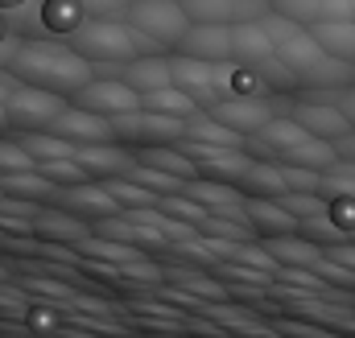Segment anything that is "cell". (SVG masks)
<instances>
[{
  "instance_id": "3",
  "label": "cell",
  "mask_w": 355,
  "mask_h": 338,
  "mask_svg": "<svg viewBox=\"0 0 355 338\" xmlns=\"http://www.w3.org/2000/svg\"><path fill=\"white\" fill-rule=\"evenodd\" d=\"M71 46L87 58L91 66H124L141 54H157L162 46L137 33L128 21H103V17H83L71 33Z\"/></svg>"
},
{
  "instance_id": "19",
  "label": "cell",
  "mask_w": 355,
  "mask_h": 338,
  "mask_svg": "<svg viewBox=\"0 0 355 338\" xmlns=\"http://www.w3.org/2000/svg\"><path fill=\"white\" fill-rule=\"evenodd\" d=\"M116 71H120L116 79H124L137 95L157 91V87H170V58H162V54H141V58H132V62H124Z\"/></svg>"
},
{
  "instance_id": "39",
  "label": "cell",
  "mask_w": 355,
  "mask_h": 338,
  "mask_svg": "<svg viewBox=\"0 0 355 338\" xmlns=\"http://www.w3.org/2000/svg\"><path fill=\"white\" fill-rule=\"evenodd\" d=\"M0 4H4V8H12V4H29V0H0Z\"/></svg>"
},
{
  "instance_id": "9",
  "label": "cell",
  "mask_w": 355,
  "mask_h": 338,
  "mask_svg": "<svg viewBox=\"0 0 355 338\" xmlns=\"http://www.w3.org/2000/svg\"><path fill=\"white\" fill-rule=\"evenodd\" d=\"M207 112H211L223 128H232V132H240V136H252V132L265 128L281 107H277V99H268V95H223V99H215Z\"/></svg>"
},
{
  "instance_id": "30",
  "label": "cell",
  "mask_w": 355,
  "mask_h": 338,
  "mask_svg": "<svg viewBox=\"0 0 355 338\" xmlns=\"http://www.w3.org/2000/svg\"><path fill=\"white\" fill-rule=\"evenodd\" d=\"M87 12H83V4L79 0H46L42 4V25L46 29H54V33H75V25L83 21Z\"/></svg>"
},
{
  "instance_id": "40",
  "label": "cell",
  "mask_w": 355,
  "mask_h": 338,
  "mask_svg": "<svg viewBox=\"0 0 355 338\" xmlns=\"http://www.w3.org/2000/svg\"><path fill=\"white\" fill-rule=\"evenodd\" d=\"M352 21H355V0H352Z\"/></svg>"
},
{
  "instance_id": "7",
  "label": "cell",
  "mask_w": 355,
  "mask_h": 338,
  "mask_svg": "<svg viewBox=\"0 0 355 338\" xmlns=\"http://www.w3.org/2000/svg\"><path fill=\"white\" fill-rule=\"evenodd\" d=\"M67 103H71L67 95H54V91H46V87L17 83L8 91V99H4V112H8L12 128H21V132H46V128L54 124V116H58Z\"/></svg>"
},
{
  "instance_id": "27",
  "label": "cell",
  "mask_w": 355,
  "mask_h": 338,
  "mask_svg": "<svg viewBox=\"0 0 355 338\" xmlns=\"http://www.w3.org/2000/svg\"><path fill=\"white\" fill-rule=\"evenodd\" d=\"M141 107L162 112V116H178V120H186V116H194V112H198V103H194L186 91H178L174 83L157 87V91H145V95H141Z\"/></svg>"
},
{
  "instance_id": "35",
  "label": "cell",
  "mask_w": 355,
  "mask_h": 338,
  "mask_svg": "<svg viewBox=\"0 0 355 338\" xmlns=\"http://www.w3.org/2000/svg\"><path fill=\"white\" fill-rule=\"evenodd\" d=\"M79 4H83V12H87V17L124 21V12H128V4H132V0H79Z\"/></svg>"
},
{
  "instance_id": "24",
  "label": "cell",
  "mask_w": 355,
  "mask_h": 338,
  "mask_svg": "<svg viewBox=\"0 0 355 338\" xmlns=\"http://www.w3.org/2000/svg\"><path fill=\"white\" fill-rule=\"evenodd\" d=\"M339 161V153H335V145L331 141H322V136H306V141H297L289 153H281V166H306V169H331Z\"/></svg>"
},
{
  "instance_id": "10",
  "label": "cell",
  "mask_w": 355,
  "mask_h": 338,
  "mask_svg": "<svg viewBox=\"0 0 355 338\" xmlns=\"http://www.w3.org/2000/svg\"><path fill=\"white\" fill-rule=\"evenodd\" d=\"M71 103H79V107H87L95 116H120V112H132V107H141V95L132 91V87L124 83V79H116V75H95L87 87H79L75 95H71Z\"/></svg>"
},
{
  "instance_id": "12",
  "label": "cell",
  "mask_w": 355,
  "mask_h": 338,
  "mask_svg": "<svg viewBox=\"0 0 355 338\" xmlns=\"http://www.w3.org/2000/svg\"><path fill=\"white\" fill-rule=\"evenodd\" d=\"M83 256L91 260H103V264H116L120 272H128V276H141V281H157L162 276V268H153L141 248H132V244H120V240H103V235H87V240H79L75 244Z\"/></svg>"
},
{
  "instance_id": "37",
  "label": "cell",
  "mask_w": 355,
  "mask_h": 338,
  "mask_svg": "<svg viewBox=\"0 0 355 338\" xmlns=\"http://www.w3.org/2000/svg\"><path fill=\"white\" fill-rule=\"evenodd\" d=\"M12 87H17V75H12L8 66H0V103L8 99V91H12Z\"/></svg>"
},
{
  "instance_id": "6",
  "label": "cell",
  "mask_w": 355,
  "mask_h": 338,
  "mask_svg": "<svg viewBox=\"0 0 355 338\" xmlns=\"http://www.w3.org/2000/svg\"><path fill=\"white\" fill-rule=\"evenodd\" d=\"M124 21L145 33L149 42H157L162 50L166 46H178V37L190 29V17L182 12V0H132Z\"/></svg>"
},
{
  "instance_id": "5",
  "label": "cell",
  "mask_w": 355,
  "mask_h": 338,
  "mask_svg": "<svg viewBox=\"0 0 355 338\" xmlns=\"http://www.w3.org/2000/svg\"><path fill=\"white\" fill-rule=\"evenodd\" d=\"M112 132L124 149H149V145H178L182 132H186V120L178 116H162V112H149V107H132V112H120L112 116Z\"/></svg>"
},
{
  "instance_id": "2",
  "label": "cell",
  "mask_w": 355,
  "mask_h": 338,
  "mask_svg": "<svg viewBox=\"0 0 355 338\" xmlns=\"http://www.w3.org/2000/svg\"><path fill=\"white\" fill-rule=\"evenodd\" d=\"M277 58L281 66L293 75V87H310V91H331V87H347L355 83V66L339 62L335 54H327L314 33L306 25H297L289 37L277 42Z\"/></svg>"
},
{
  "instance_id": "31",
  "label": "cell",
  "mask_w": 355,
  "mask_h": 338,
  "mask_svg": "<svg viewBox=\"0 0 355 338\" xmlns=\"http://www.w3.org/2000/svg\"><path fill=\"white\" fill-rule=\"evenodd\" d=\"M103 186H107V194L120 202V211H132V206H157V194L145 190V186H137V181H128V177H103Z\"/></svg>"
},
{
  "instance_id": "21",
  "label": "cell",
  "mask_w": 355,
  "mask_h": 338,
  "mask_svg": "<svg viewBox=\"0 0 355 338\" xmlns=\"http://www.w3.org/2000/svg\"><path fill=\"white\" fill-rule=\"evenodd\" d=\"M310 33H314V42L327 54H335L339 62H352L355 66V21L352 17H343V21H318V25H310Z\"/></svg>"
},
{
  "instance_id": "38",
  "label": "cell",
  "mask_w": 355,
  "mask_h": 338,
  "mask_svg": "<svg viewBox=\"0 0 355 338\" xmlns=\"http://www.w3.org/2000/svg\"><path fill=\"white\" fill-rule=\"evenodd\" d=\"M0 132H12V120H8V112H4V103H0Z\"/></svg>"
},
{
  "instance_id": "11",
  "label": "cell",
  "mask_w": 355,
  "mask_h": 338,
  "mask_svg": "<svg viewBox=\"0 0 355 338\" xmlns=\"http://www.w3.org/2000/svg\"><path fill=\"white\" fill-rule=\"evenodd\" d=\"M46 132H54V136H62L71 145H107V141H116L112 120L107 116H95L87 107H79V103H67Z\"/></svg>"
},
{
  "instance_id": "22",
  "label": "cell",
  "mask_w": 355,
  "mask_h": 338,
  "mask_svg": "<svg viewBox=\"0 0 355 338\" xmlns=\"http://www.w3.org/2000/svg\"><path fill=\"white\" fill-rule=\"evenodd\" d=\"M186 141H198V145H227V149H244V136L240 132H232V128H223L207 107H198L194 116H186V132H182Z\"/></svg>"
},
{
  "instance_id": "4",
  "label": "cell",
  "mask_w": 355,
  "mask_h": 338,
  "mask_svg": "<svg viewBox=\"0 0 355 338\" xmlns=\"http://www.w3.org/2000/svg\"><path fill=\"white\" fill-rule=\"evenodd\" d=\"M232 66L236 62H198V58L174 54L170 58V83L178 91H186L198 107H211L215 99L232 95Z\"/></svg>"
},
{
  "instance_id": "36",
  "label": "cell",
  "mask_w": 355,
  "mask_h": 338,
  "mask_svg": "<svg viewBox=\"0 0 355 338\" xmlns=\"http://www.w3.org/2000/svg\"><path fill=\"white\" fill-rule=\"evenodd\" d=\"M327 260H335V264H343V268H352L355 272V244H331V248H322Z\"/></svg>"
},
{
  "instance_id": "8",
  "label": "cell",
  "mask_w": 355,
  "mask_h": 338,
  "mask_svg": "<svg viewBox=\"0 0 355 338\" xmlns=\"http://www.w3.org/2000/svg\"><path fill=\"white\" fill-rule=\"evenodd\" d=\"M50 206H58V211H67V215H75V219H83V223H95V219H112V215H120V202L107 194V186L103 181H75V186H54L50 190Z\"/></svg>"
},
{
  "instance_id": "18",
  "label": "cell",
  "mask_w": 355,
  "mask_h": 338,
  "mask_svg": "<svg viewBox=\"0 0 355 338\" xmlns=\"http://www.w3.org/2000/svg\"><path fill=\"white\" fill-rule=\"evenodd\" d=\"M244 219H248L252 231H268V235H293V231H297V219H293L277 198L244 194Z\"/></svg>"
},
{
  "instance_id": "33",
  "label": "cell",
  "mask_w": 355,
  "mask_h": 338,
  "mask_svg": "<svg viewBox=\"0 0 355 338\" xmlns=\"http://www.w3.org/2000/svg\"><path fill=\"white\" fill-rule=\"evenodd\" d=\"M37 161L17 145V141H4L0 136V173H21V169H33Z\"/></svg>"
},
{
  "instance_id": "41",
  "label": "cell",
  "mask_w": 355,
  "mask_h": 338,
  "mask_svg": "<svg viewBox=\"0 0 355 338\" xmlns=\"http://www.w3.org/2000/svg\"><path fill=\"white\" fill-rule=\"evenodd\" d=\"M4 276H8V272H4V268H0V281H4Z\"/></svg>"
},
{
  "instance_id": "32",
  "label": "cell",
  "mask_w": 355,
  "mask_h": 338,
  "mask_svg": "<svg viewBox=\"0 0 355 338\" xmlns=\"http://www.w3.org/2000/svg\"><path fill=\"white\" fill-rule=\"evenodd\" d=\"M37 173L50 181V186H75V181H87V169L79 166L75 157H54V161H37Z\"/></svg>"
},
{
  "instance_id": "28",
  "label": "cell",
  "mask_w": 355,
  "mask_h": 338,
  "mask_svg": "<svg viewBox=\"0 0 355 338\" xmlns=\"http://www.w3.org/2000/svg\"><path fill=\"white\" fill-rule=\"evenodd\" d=\"M33 161H54V157H75V145L71 141H62V136H54V132H21V141H17Z\"/></svg>"
},
{
  "instance_id": "25",
  "label": "cell",
  "mask_w": 355,
  "mask_h": 338,
  "mask_svg": "<svg viewBox=\"0 0 355 338\" xmlns=\"http://www.w3.org/2000/svg\"><path fill=\"white\" fill-rule=\"evenodd\" d=\"M244 194H257V198H281L285 194V177H281V166H272V161H257L252 157V166L244 169V177L236 181Z\"/></svg>"
},
{
  "instance_id": "16",
  "label": "cell",
  "mask_w": 355,
  "mask_h": 338,
  "mask_svg": "<svg viewBox=\"0 0 355 338\" xmlns=\"http://www.w3.org/2000/svg\"><path fill=\"white\" fill-rule=\"evenodd\" d=\"M75 161L87 169V177L103 181V177H120L124 169L137 161V153L124 149L120 141H107V145H75Z\"/></svg>"
},
{
  "instance_id": "29",
  "label": "cell",
  "mask_w": 355,
  "mask_h": 338,
  "mask_svg": "<svg viewBox=\"0 0 355 338\" xmlns=\"http://www.w3.org/2000/svg\"><path fill=\"white\" fill-rule=\"evenodd\" d=\"M50 181L37 169H21V173H0V194L8 198H50Z\"/></svg>"
},
{
  "instance_id": "15",
  "label": "cell",
  "mask_w": 355,
  "mask_h": 338,
  "mask_svg": "<svg viewBox=\"0 0 355 338\" xmlns=\"http://www.w3.org/2000/svg\"><path fill=\"white\" fill-rule=\"evenodd\" d=\"M289 116H293L310 136H322V141H335V136L352 132V124L343 120V112H339L335 103H327V99H297V103L289 107Z\"/></svg>"
},
{
  "instance_id": "17",
  "label": "cell",
  "mask_w": 355,
  "mask_h": 338,
  "mask_svg": "<svg viewBox=\"0 0 355 338\" xmlns=\"http://www.w3.org/2000/svg\"><path fill=\"white\" fill-rule=\"evenodd\" d=\"M272 12L297 21V25H318V21H343L352 17V0H268Z\"/></svg>"
},
{
  "instance_id": "23",
  "label": "cell",
  "mask_w": 355,
  "mask_h": 338,
  "mask_svg": "<svg viewBox=\"0 0 355 338\" xmlns=\"http://www.w3.org/2000/svg\"><path fill=\"white\" fill-rule=\"evenodd\" d=\"M33 231L37 235H50V240H62V244H79V240H87L91 235V227L83 223V219H75V215H67V211H37L33 215Z\"/></svg>"
},
{
  "instance_id": "20",
  "label": "cell",
  "mask_w": 355,
  "mask_h": 338,
  "mask_svg": "<svg viewBox=\"0 0 355 338\" xmlns=\"http://www.w3.org/2000/svg\"><path fill=\"white\" fill-rule=\"evenodd\" d=\"M261 248H265L277 264H297V268H310L318 256H322V248L314 244V240H306V235H265L261 240Z\"/></svg>"
},
{
  "instance_id": "14",
  "label": "cell",
  "mask_w": 355,
  "mask_h": 338,
  "mask_svg": "<svg viewBox=\"0 0 355 338\" xmlns=\"http://www.w3.org/2000/svg\"><path fill=\"white\" fill-rule=\"evenodd\" d=\"M277 58V46L265 33L261 21H236L232 25V62L248 66V71H261L265 62Z\"/></svg>"
},
{
  "instance_id": "26",
  "label": "cell",
  "mask_w": 355,
  "mask_h": 338,
  "mask_svg": "<svg viewBox=\"0 0 355 338\" xmlns=\"http://www.w3.org/2000/svg\"><path fill=\"white\" fill-rule=\"evenodd\" d=\"M137 161H145V166H153V169H166V173H174L182 181L198 177L194 161H190L178 145H149V149H137Z\"/></svg>"
},
{
  "instance_id": "1",
  "label": "cell",
  "mask_w": 355,
  "mask_h": 338,
  "mask_svg": "<svg viewBox=\"0 0 355 338\" xmlns=\"http://www.w3.org/2000/svg\"><path fill=\"white\" fill-rule=\"evenodd\" d=\"M8 71L17 75V83L46 87L54 95H67V99L95 79V66L71 42H50V37H25V42H17V50L8 58Z\"/></svg>"
},
{
  "instance_id": "34",
  "label": "cell",
  "mask_w": 355,
  "mask_h": 338,
  "mask_svg": "<svg viewBox=\"0 0 355 338\" xmlns=\"http://www.w3.org/2000/svg\"><path fill=\"white\" fill-rule=\"evenodd\" d=\"M318 99H327V103H335L339 112H343V120L355 128V83L347 87H331V91H318Z\"/></svg>"
},
{
  "instance_id": "13",
  "label": "cell",
  "mask_w": 355,
  "mask_h": 338,
  "mask_svg": "<svg viewBox=\"0 0 355 338\" xmlns=\"http://www.w3.org/2000/svg\"><path fill=\"white\" fill-rule=\"evenodd\" d=\"M178 54L198 62H232V25H190L178 37Z\"/></svg>"
}]
</instances>
